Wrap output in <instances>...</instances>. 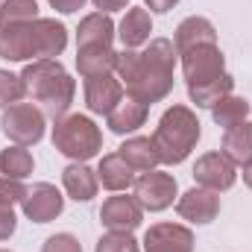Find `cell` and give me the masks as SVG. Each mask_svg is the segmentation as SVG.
I'll use <instances>...</instances> for the list:
<instances>
[{
	"instance_id": "6da1fadb",
	"label": "cell",
	"mask_w": 252,
	"mask_h": 252,
	"mask_svg": "<svg viewBox=\"0 0 252 252\" xmlns=\"http://www.w3.org/2000/svg\"><path fill=\"white\" fill-rule=\"evenodd\" d=\"M176 47L167 38H153L144 50L118 53V79L124 82L126 97L153 106L173 91V70H176Z\"/></svg>"
},
{
	"instance_id": "7a4b0ae2",
	"label": "cell",
	"mask_w": 252,
	"mask_h": 252,
	"mask_svg": "<svg viewBox=\"0 0 252 252\" xmlns=\"http://www.w3.org/2000/svg\"><path fill=\"white\" fill-rule=\"evenodd\" d=\"M67 47V30L56 18H35L0 30V59L27 62V59H56Z\"/></svg>"
},
{
	"instance_id": "3957f363",
	"label": "cell",
	"mask_w": 252,
	"mask_h": 252,
	"mask_svg": "<svg viewBox=\"0 0 252 252\" xmlns=\"http://www.w3.org/2000/svg\"><path fill=\"white\" fill-rule=\"evenodd\" d=\"M21 82L24 91L30 97V103H38L44 115H50L53 121H59L67 115L73 94H76V82L70 79V73L62 67L59 59H35L21 70Z\"/></svg>"
},
{
	"instance_id": "277c9868",
	"label": "cell",
	"mask_w": 252,
	"mask_h": 252,
	"mask_svg": "<svg viewBox=\"0 0 252 252\" xmlns=\"http://www.w3.org/2000/svg\"><path fill=\"white\" fill-rule=\"evenodd\" d=\"M199 121L188 106H170L153 132V147L161 164H182L199 141Z\"/></svg>"
},
{
	"instance_id": "5b68a950",
	"label": "cell",
	"mask_w": 252,
	"mask_h": 252,
	"mask_svg": "<svg viewBox=\"0 0 252 252\" xmlns=\"http://www.w3.org/2000/svg\"><path fill=\"white\" fill-rule=\"evenodd\" d=\"M53 147L73 161H88L103 150V132L85 115H64L53 126Z\"/></svg>"
},
{
	"instance_id": "8992f818",
	"label": "cell",
	"mask_w": 252,
	"mask_h": 252,
	"mask_svg": "<svg viewBox=\"0 0 252 252\" xmlns=\"http://www.w3.org/2000/svg\"><path fill=\"white\" fill-rule=\"evenodd\" d=\"M44 126H47V115L35 106V103H15L3 112L0 118V129L3 135L18 144V147H32L44 138Z\"/></svg>"
},
{
	"instance_id": "52a82bcc",
	"label": "cell",
	"mask_w": 252,
	"mask_h": 252,
	"mask_svg": "<svg viewBox=\"0 0 252 252\" xmlns=\"http://www.w3.org/2000/svg\"><path fill=\"white\" fill-rule=\"evenodd\" d=\"M179 56H182V73H185L188 88H196V85H205V82L226 76V56L217 44H196Z\"/></svg>"
},
{
	"instance_id": "ba28073f",
	"label": "cell",
	"mask_w": 252,
	"mask_h": 252,
	"mask_svg": "<svg viewBox=\"0 0 252 252\" xmlns=\"http://www.w3.org/2000/svg\"><path fill=\"white\" fill-rule=\"evenodd\" d=\"M135 199L141 202L144 211H164L173 205L176 193H179V185L170 173L164 170H147L135 179Z\"/></svg>"
},
{
	"instance_id": "9c48e42d",
	"label": "cell",
	"mask_w": 252,
	"mask_h": 252,
	"mask_svg": "<svg viewBox=\"0 0 252 252\" xmlns=\"http://www.w3.org/2000/svg\"><path fill=\"white\" fill-rule=\"evenodd\" d=\"M193 182L208 190H229L238 182V167L223 153H205L193 164Z\"/></svg>"
},
{
	"instance_id": "30bf717a",
	"label": "cell",
	"mask_w": 252,
	"mask_h": 252,
	"mask_svg": "<svg viewBox=\"0 0 252 252\" xmlns=\"http://www.w3.org/2000/svg\"><path fill=\"white\" fill-rule=\"evenodd\" d=\"M21 208H24L27 220H32V223H50V220H56L62 214L64 196L56 190V185L38 182V185H32V188L27 190Z\"/></svg>"
},
{
	"instance_id": "8fae6325",
	"label": "cell",
	"mask_w": 252,
	"mask_h": 252,
	"mask_svg": "<svg viewBox=\"0 0 252 252\" xmlns=\"http://www.w3.org/2000/svg\"><path fill=\"white\" fill-rule=\"evenodd\" d=\"M144 220V208L135 196H109L100 208V223L109 232H135Z\"/></svg>"
},
{
	"instance_id": "7c38bea8",
	"label": "cell",
	"mask_w": 252,
	"mask_h": 252,
	"mask_svg": "<svg viewBox=\"0 0 252 252\" xmlns=\"http://www.w3.org/2000/svg\"><path fill=\"white\" fill-rule=\"evenodd\" d=\"M144 252H193V232L182 223H156L144 235Z\"/></svg>"
},
{
	"instance_id": "4fadbf2b",
	"label": "cell",
	"mask_w": 252,
	"mask_h": 252,
	"mask_svg": "<svg viewBox=\"0 0 252 252\" xmlns=\"http://www.w3.org/2000/svg\"><path fill=\"white\" fill-rule=\"evenodd\" d=\"M124 100V82L112 73L88 76L85 79V106L91 115H109Z\"/></svg>"
},
{
	"instance_id": "5bb4252c",
	"label": "cell",
	"mask_w": 252,
	"mask_h": 252,
	"mask_svg": "<svg viewBox=\"0 0 252 252\" xmlns=\"http://www.w3.org/2000/svg\"><path fill=\"white\" fill-rule=\"evenodd\" d=\"M176 211H179L182 220L196 223V226H205V223H211L220 214V196H217V190H208V188H199L196 185V188L185 190L179 196Z\"/></svg>"
},
{
	"instance_id": "9a60e30c",
	"label": "cell",
	"mask_w": 252,
	"mask_h": 252,
	"mask_svg": "<svg viewBox=\"0 0 252 252\" xmlns=\"http://www.w3.org/2000/svg\"><path fill=\"white\" fill-rule=\"evenodd\" d=\"M115 21L106 15V12H91L79 21V30H76V50L82 47H112L115 41Z\"/></svg>"
},
{
	"instance_id": "2e32d148",
	"label": "cell",
	"mask_w": 252,
	"mask_h": 252,
	"mask_svg": "<svg viewBox=\"0 0 252 252\" xmlns=\"http://www.w3.org/2000/svg\"><path fill=\"white\" fill-rule=\"evenodd\" d=\"M62 185H64V190H67V196L76 199V202L94 199V196H97V188H100L97 170H91L85 161H73V164L64 167L62 170Z\"/></svg>"
},
{
	"instance_id": "e0dca14e",
	"label": "cell",
	"mask_w": 252,
	"mask_h": 252,
	"mask_svg": "<svg viewBox=\"0 0 252 252\" xmlns=\"http://www.w3.org/2000/svg\"><path fill=\"white\" fill-rule=\"evenodd\" d=\"M196 44H217V30H214V24L208 18L190 15L176 27L173 47H176V53H185V50L196 47Z\"/></svg>"
},
{
	"instance_id": "ac0fdd59",
	"label": "cell",
	"mask_w": 252,
	"mask_h": 252,
	"mask_svg": "<svg viewBox=\"0 0 252 252\" xmlns=\"http://www.w3.org/2000/svg\"><path fill=\"white\" fill-rule=\"evenodd\" d=\"M147 112H150V106H144V103H138L132 97H124L106 115V124H109V129L115 135H129V132H135V129H141L147 124Z\"/></svg>"
},
{
	"instance_id": "d6986e66",
	"label": "cell",
	"mask_w": 252,
	"mask_h": 252,
	"mask_svg": "<svg viewBox=\"0 0 252 252\" xmlns=\"http://www.w3.org/2000/svg\"><path fill=\"white\" fill-rule=\"evenodd\" d=\"M97 182L106 190H126L135 185V170L121 158V153H109L100 158L97 167Z\"/></svg>"
},
{
	"instance_id": "ffe728a7",
	"label": "cell",
	"mask_w": 252,
	"mask_h": 252,
	"mask_svg": "<svg viewBox=\"0 0 252 252\" xmlns=\"http://www.w3.org/2000/svg\"><path fill=\"white\" fill-rule=\"evenodd\" d=\"M118 67V50L115 47H82L76 50V70L82 79L100 76V73H115Z\"/></svg>"
},
{
	"instance_id": "44dd1931",
	"label": "cell",
	"mask_w": 252,
	"mask_h": 252,
	"mask_svg": "<svg viewBox=\"0 0 252 252\" xmlns=\"http://www.w3.org/2000/svg\"><path fill=\"white\" fill-rule=\"evenodd\" d=\"M150 32H153V21H150V12L147 9H129L118 27V38L126 50H135L141 44L150 41Z\"/></svg>"
},
{
	"instance_id": "7402d4cb",
	"label": "cell",
	"mask_w": 252,
	"mask_h": 252,
	"mask_svg": "<svg viewBox=\"0 0 252 252\" xmlns=\"http://www.w3.org/2000/svg\"><path fill=\"white\" fill-rule=\"evenodd\" d=\"M235 167H244L247 161H252V124L244 121V124L232 126L223 132V150H220Z\"/></svg>"
},
{
	"instance_id": "603a6c76",
	"label": "cell",
	"mask_w": 252,
	"mask_h": 252,
	"mask_svg": "<svg viewBox=\"0 0 252 252\" xmlns=\"http://www.w3.org/2000/svg\"><path fill=\"white\" fill-rule=\"evenodd\" d=\"M118 153L132 170H141V173L156 170V164H158V153L153 147V138H129L126 144L118 147Z\"/></svg>"
},
{
	"instance_id": "cb8c5ba5",
	"label": "cell",
	"mask_w": 252,
	"mask_h": 252,
	"mask_svg": "<svg viewBox=\"0 0 252 252\" xmlns=\"http://www.w3.org/2000/svg\"><path fill=\"white\" fill-rule=\"evenodd\" d=\"M211 118H214V124L226 132V129L244 124V121L250 118V100L229 94V97H223L217 106H211Z\"/></svg>"
},
{
	"instance_id": "d4e9b609",
	"label": "cell",
	"mask_w": 252,
	"mask_h": 252,
	"mask_svg": "<svg viewBox=\"0 0 252 252\" xmlns=\"http://www.w3.org/2000/svg\"><path fill=\"white\" fill-rule=\"evenodd\" d=\"M35 161H32V153L27 147H6L0 153V173L9 176V179H27L32 173Z\"/></svg>"
},
{
	"instance_id": "484cf974",
	"label": "cell",
	"mask_w": 252,
	"mask_h": 252,
	"mask_svg": "<svg viewBox=\"0 0 252 252\" xmlns=\"http://www.w3.org/2000/svg\"><path fill=\"white\" fill-rule=\"evenodd\" d=\"M232 88H235V79H232V73H226V76H220V79H214V82L188 88V97H190V103H196V106H202V109H211V106H217L223 97H229Z\"/></svg>"
},
{
	"instance_id": "4316f807",
	"label": "cell",
	"mask_w": 252,
	"mask_h": 252,
	"mask_svg": "<svg viewBox=\"0 0 252 252\" xmlns=\"http://www.w3.org/2000/svg\"><path fill=\"white\" fill-rule=\"evenodd\" d=\"M35 18H38L35 0H3L0 3V30L24 24V21H35Z\"/></svg>"
},
{
	"instance_id": "83f0119b",
	"label": "cell",
	"mask_w": 252,
	"mask_h": 252,
	"mask_svg": "<svg viewBox=\"0 0 252 252\" xmlns=\"http://www.w3.org/2000/svg\"><path fill=\"white\" fill-rule=\"evenodd\" d=\"M24 97H27V91H24L21 76H15L9 70H0V109H9V106L21 103Z\"/></svg>"
},
{
	"instance_id": "f1b7e54d",
	"label": "cell",
	"mask_w": 252,
	"mask_h": 252,
	"mask_svg": "<svg viewBox=\"0 0 252 252\" xmlns=\"http://www.w3.org/2000/svg\"><path fill=\"white\" fill-rule=\"evenodd\" d=\"M94 252H141V247L132 238V232H109L97 241Z\"/></svg>"
},
{
	"instance_id": "f546056e",
	"label": "cell",
	"mask_w": 252,
	"mask_h": 252,
	"mask_svg": "<svg viewBox=\"0 0 252 252\" xmlns=\"http://www.w3.org/2000/svg\"><path fill=\"white\" fill-rule=\"evenodd\" d=\"M27 190H30V188H24V182H21V179H9V176H0V202L18 205V202H24Z\"/></svg>"
},
{
	"instance_id": "4dcf8cb0",
	"label": "cell",
	"mask_w": 252,
	"mask_h": 252,
	"mask_svg": "<svg viewBox=\"0 0 252 252\" xmlns=\"http://www.w3.org/2000/svg\"><path fill=\"white\" fill-rule=\"evenodd\" d=\"M41 252H82V247H79V241L70 232H59V235H50L44 241Z\"/></svg>"
},
{
	"instance_id": "1f68e13d",
	"label": "cell",
	"mask_w": 252,
	"mask_h": 252,
	"mask_svg": "<svg viewBox=\"0 0 252 252\" xmlns=\"http://www.w3.org/2000/svg\"><path fill=\"white\" fill-rule=\"evenodd\" d=\"M15 226H18V217H15V205L9 202H0V244L9 241L15 235Z\"/></svg>"
},
{
	"instance_id": "d6a6232c",
	"label": "cell",
	"mask_w": 252,
	"mask_h": 252,
	"mask_svg": "<svg viewBox=\"0 0 252 252\" xmlns=\"http://www.w3.org/2000/svg\"><path fill=\"white\" fill-rule=\"evenodd\" d=\"M56 12H64V15H73V12H79L82 6H85V0H47Z\"/></svg>"
},
{
	"instance_id": "836d02e7",
	"label": "cell",
	"mask_w": 252,
	"mask_h": 252,
	"mask_svg": "<svg viewBox=\"0 0 252 252\" xmlns=\"http://www.w3.org/2000/svg\"><path fill=\"white\" fill-rule=\"evenodd\" d=\"M144 3H147V9H150V12H158V15H164V12H170V9H173L179 0H144Z\"/></svg>"
},
{
	"instance_id": "e575fe53",
	"label": "cell",
	"mask_w": 252,
	"mask_h": 252,
	"mask_svg": "<svg viewBox=\"0 0 252 252\" xmlns=\"http://www.w3.org/2000/svg\"><path fill=\"white\" fill-rule=\"evenodd\" d=\"M126 3H129V0H94V6H97L100 12H106V15L115 12V9H126Z\"/></svg>"
},
{
	"instance_id": "d590c367",
	"label": "cell",
	"mask_w": 252,
	"mask_h": 252,
	"mask_svg": "<svg viewBox=\"0 0 252 252\" xmlns=\"http://www.w3.org/2000/svg\"><path fill=\"white\" fill-rule=\"evenodd\" d=\"M244 182L252 188V161H247V164H244Z\"/></svg>"
},
{
	"instance_id": "8d00e7d4",
	"label": "cell",
	"mask_w": 252,
	"mask_h": 252,
	"mask_svg": "<svg viewBox=\"0 0 252 252\" xmlns=\"http://www.w3.org/2000/svg\"><path fill=\"white\" fill-rule=\"evenodd\" d=\"M0 252H12V250H3V247H0Z\"/></svg>"
},
{
	"instance_id": "74e56055",
	"label": "cell",
	"mask_w": 252,
	"mask_h": 252,
	"mask_svg": "<svg viewBox=\"0 0 252 252\" xmlns=\"http://www.w3.org/2000/svg\"><path fill=\"white\" fill-rule=\"evenodd\" d=\"M0 3H3V0H0Z\"/></svg>"
}]
</instances>
